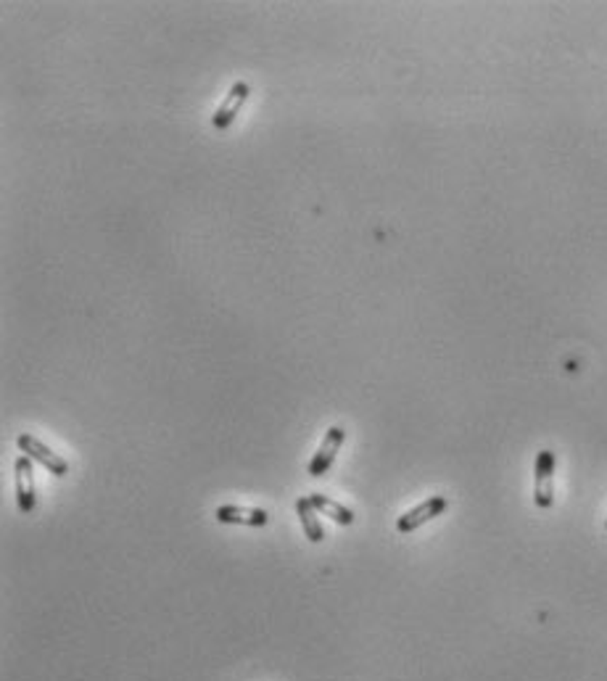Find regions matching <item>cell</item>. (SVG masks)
Returning a JSON list of instances; mask_svg holds the SVG:
<instances>
[{
    "instance_id": "obj_1",
    "label": "cell",
    "mask_w": 607,
    "mask_h": 681,
    "mask_svg": "<svg viewBox=\"0 0 607 681\" xmlns=\"http://www.w3.org/2000/svg\"><path fill=\"white\" fill-rule=\"evenodd\" d=\"M533 502L541 510L555 502V454L549 449H541L533 465Z\"/></svg>"
},
{
    "instance_id": "obj_2",
    "label": "cell",
    "mask_w": 607,
    "mask_h": 681,
    "mask_svg": "<svg viewBox=\"0 0 607 681\" xmlns=\"http://www.w3.org/2000/svg\"><path fill=\"white\" fill-rule=\"evenodd\" d=\"M16 444H19V449H22L30 460H38L48 473H53V476H67V473H69V462H67L61 454H56L50 446H45L40 439H35V436H30V434H22V436L16 439Z\"/></svg>"
},
{
    "instance_id": "obj_3",
    "label": "cell",
    "mask_w": 607,
    "mask_h": 681,
    "mask_svg": "<svg viewBox=\"0 0 607 681\" xmlns=\"http://www.w3.org/2000/svg\"><path fill=\"white\" fill-rule=\"evenodd\" d=\"M344 439H346V431H344L341 426H333V428L325 434L317 454H315L312 462H309V476L320 479L323 473H327V468L335 462V457H338V452H341V446H344Z\"/></svg>"
},
{
    "instance_id": "obj_4",
    "label": "cell",
    "mask_w": 607,
    "mask_h": 681,
    "mask_svg": "<svg viewBox=\"0 0 607 681\" xmlns=\"http://www.w3.org/2000/svg\"><path fill=\"white\" fill-rule=\"evenodd\" d=\"M446 507H449V502H446V497H431V499H425L423 505H417V507H412L409 513H405L399 521H397V528L402 531V533H412L415 528H420L423 523L433 521V518H439V515H444Z\"/></svg>"
},
{
    "instance_id": "obj_5",
    "label": "cell",
    "mask_w": 607,
    "mask_h": 681,
    "mask_svg": "<svg viewBox=\"0 0 607 681\" xmlns=\"http://www.w3.org/2000/svg\"><path fill=\"white\" fill-rule=\"evenodd\" d=\"M248 85L245 82H236L233 87H230V93H228V98L222 101V106L214 112V117H211V124H214V130H219V132H225L230 124H233V120L241 114V109H243V103L248 101Z\"/></svg>"
},
{
    "instance_id": "obj_6",
    "label": "cell",
    "mask_w": 607,
    "mask_h": 681,
    "mask_svg": "<svg viewBox=\"0 0 607 681\" xmlns=\"http://www.w3.org/2000/svg\"><path fill=\"white\" fill-rule=\"evenodd\" d=\"M16 499H19V510L24 515H30L35 510V473H32V462L27 454H22L16 460Z\"/></svg>"
},
{
    "instance_id": "obj_7",
    "label": "cell",
    "mask_w": 607,
    "mask_h": 681,
    "mask_svg": "<svg viewBox=\"0 0 607 681\" xmlns=\"http://www.w3.org/2000/svg\"><path fill=\"white\" fill-rule=\"evenodd\" d=\"M214 518L219 523H230V525H256V528L270 521V515L264 510L238 507V505H222V507H217Z\"/></svg>"
},
{
    "instance_id": "obj_8",
    "label": "cell",
    "mask_w": 607,
    "mask_h": 681,
    "mask_svg": "<svg viewBox=\"0 0 607 681\" xmlns=\"http://www.w3.org/2000/svg\"><path fill=\"white\" fill-rule=\"evenodd\" d=\"M296 513H299V521H301V528H304L307 539H309L312 544H320L325 539V528L323 523H320V513H317L315 505H312V499H309V497H301V499L296 502Z\"/></svg>"
},
{
    "instance_id": "obj_9",
    "label": "cell",
    "mask_w": 607,
    "mask_h": 681,
    "mask_svg": "<svg viewBox=\"0 0 607 681\" xmlns=\"http://www.w3.org/2000/svg\"><path fill=\"white\" fill-rule=\"evenodd\" d=\"M309 499H312L315 510H317L320 515H327L330 521L341 523V525H352V523H354V513H352L349 507H344L341 502H335V499H330V497H325V494H312Z\"/></svg>"
},
{
    "instance_id": "obj_10",
    "label": "cell",
    "mask_w": 607,
    "mask_h": 681,
    "mask_svg": "<svg viewBox=\"0 0 607 681\" xmlns=\"http://www.w3.org/2000/svg\"><path fill=\"white\" fill-rule=\"evenodd\" d=\"M605 525H607V523H605Z\"/></svg>"
}]
</instances>
